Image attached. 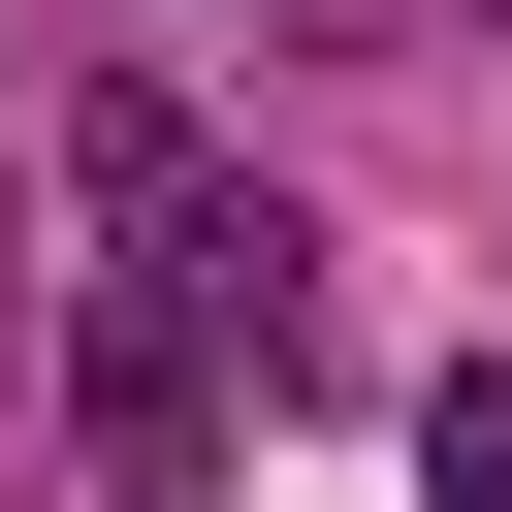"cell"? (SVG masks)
Masks as SVG:
<instances>
[{
    "label": "cell",
    "mask_w": 512,
    "mask_h": 512,
    "mask_svg": "<svg viewBox=\"0 0 512 512\" xmlns=\"http://www.w3.org/2000/svg\"><path fill=\"white\" fill-rule=\"evenodd\" d=\"M64 192H96V320H160L192 384H320V224L192 160V96H64Z\"/></svg>",
    "instance_id": "6da1fadb"
},
{
    "label": "cell",
    "mask_w": 512,
    "mask_h": 512,
    "mask_svg": "<svg viewBox=\"0 0 512 512\" xmlns=\"http://www.w3.org/2000/svg\"><path fill=\"white\" fill-rule=\"evenodd\" d=\"M416 480H448V512H512V352H480V384H416Z\"/></svg>",
    "instance_id": "7a4b0ae2"
}]
</instances>
